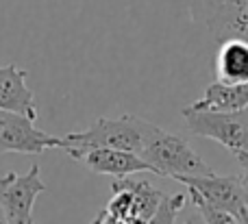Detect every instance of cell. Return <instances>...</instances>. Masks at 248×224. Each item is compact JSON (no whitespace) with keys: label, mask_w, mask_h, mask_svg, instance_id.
<instances>
[{"label":"cell","mask_w":248,"mask_h":224,"mask_svg":"<svg viewBox=\"0 0 248 224\" xmlns=\"http://www.w3.org/2000/svg\"><path fill=\"white\" fill-rule=\"evenodd\" d=\"M141 152L140 157L159 177L183 179V177H211L216 174L209 164L189 146L185 137L148 120H141Z\"/></svg>","instance_id":"obj_1"},{"label":"cell","mask_w":248,"mask_h":224,"mask_svg":"<svg viewBox=\"0 0 248 224\" xmlns=\"http://www.w3.org/2000/svg\"><path fill=\"white\" fill-rule=\"evenodd\" d=\"M141 144V118L126 113L120 118H100L90 129L68 133L63 137V150L111 148L140 155Z\"/></svg>","instance_id":"obj_2"},{"label":"cell","mask_w":248,"mask_h":224,"mask_svg":"<svg viewBox=\"0 0 248 224\" xmlns=\"http://www.w3.org/2000/svg\"><path fill=\"white\" fill-rule=\"evenodd\" d=\"M187 129L194 135L207 139H216L224 148L237 155L248 152V107L242 111L216 113V111H198V109H183Z\"/></svg>","instance_id":"obj_3"},{"label":"cell","mask_w":248,"mask_h":224,"mask_svg":"<svg viewBox=\"0 0 248 224\" xmlns=\"http://www.w3.org/2000/svg\"><path fill=\"white\" fill-rule=\"evenodd\" d=\"M179 183L189 187L192 200H201L235 218H240V213L248 207V190L244 179L240 177H183L179 179Z\"/></svg>","instance_id":"obj_4"},{"label":"cell","mask_w":248,"mask_h":224,"mask_svg":"<svg viewBox=\"0 0 248 224\" xmlns=\"http://www.w3.org/2000/svg\"><path fill=\"white\" fill-rule=\"evenodd\" d=\"M39 165H31L26 174L9 172L0 179V209L9 224H35L33 205L42 192H46V183L42 181Z\"/></svg>","instance_id":"obj_5"},{"label":"cell","mask_w":248,"mask_h":224,"mask_svg":"<svg viewBox=\"0 0 248 224\" xmlns=\"http://www.w3.org/2000/svg\"><path fill=\"white\" fill-rule=\"evenodd\" d=\"M192 13L218 42L233 37L248 42V0H194Z\"/></svg>","instance_id":"obj_6"},{"label":"cell","mask_w":248,"mask_h":224,"mask_svg":"<svg viewBox=\"0 0 248 224\" xmlns=\"http://www.w3.org/2000/svg\"><path fill=\"white\" fill-rule=\"evenodd\" d=\"M48 148H63V137H55L37 129L35 120L31 118L0 109V155L7 152L39 155Z\"/></svg>","instance_id":"obj_7"},{"label":"cell","mask_w":248,"mask_h":224,"mask_svg":"<svg viewBox=\"0 0 248 224\" xmlns=\"http://www.w3.org/2000/svg\"><path fill=\"white\" fill-rule=\"evenodd\" d=\"M72 159L83 164L96 174H109L116 179H126L137 172H153L155 170L135 152L111 150V148H94V150H65Z\"/></svg>","instance_id":"obj_8"},{"label":"cell","mask_w":248,"mask_h":224,"mask_svg":"<svg viewBox=\"0 0 248 224\" xmlns=\"http://www.w3.org/2000/svg\"><path fill=\"white\" fill-rule=\"evenodd\" d=\"M0 109L31 120L37 118L35 94L26 85V70L17 68L16 63L0 65Z\"/></svg>","instance_id":"obj_9"},{"label":"cell","mask_w":248,"mask_h":224,"mask_svg":"<svg viewBox=\"0 0 248 224\" xmlns=\"http://www.w3.org/2000/svg\"><path fill=\"white\" fill-rule=\"evenodd\" d=\"M216 78L222 85L248 83V42L240 37L220 42L216 57Z\"/></svg>","instance_id":"obj_10"},{"label":"cell","mask_w":248,"mask_h":224,"mask_svg":"<svg viewBox=\"0 0 248 224\" xmlns=\"http://www.w3.org/2000/svg\"><path fill=\"white\" fill-rule=\"evenodd\" d=\"M189 107L198 109V111H216V113L242 111V109L248 107V83H242V85H222V83L216 81Z\"/></svg>","instance_id":"obj_11"},{"label":"cell","mask_w":248,"mask_h":224,"mask_svg":"<svg viewBox=\"0 0 248 224\" xmlns=\"http://www.w3.org/2000/svg\"><path fill=\"white\" fill-rule=\"evenodd\" d=\"M111 185L131 192V196H133V220L131 222L148 224V220L155 216V211L161 205V200L166 198V194L161 190H157L153 183L140 181V179H131V177L116 179Z\"/></svg>","instance_id":"obj_12"},{"label":"cell","mask_w":248,"mask_h":224,"mask_svg":"<svg viewBox=\"0 0 248 224\" xmlns=\"http://www.w3.org/2000/svg\"><path fill=\"white\" fill-rule=\"evenodd\" d=\"M189 196L187 194H172V196H166L159 205V209L155 211V216L148 220V224H174L176 222V216L179 211L185 207Z\"/></svg>","instance_id":"obj_13"},{"label":"cell","mask_w":248,"mask_h":224,"mask_svg":"<svg viewBox=\"0 0 248 224\" xmlns=\"http://www.w3.org/2000/svg\"><path fill=\"white\" fill-rule=\"evenodd\" d=\"M111 192H113V196L107 203L105 211L111 213V216L118 218L120 222L128 224L133 220V196H131V192L122 190V187H113V185H111Z\"/></svg>","instance_id":"obj_14"},{"label":"cell","mask_w":248,"mask_h":224,"mask_svg":"<svg viewBox=\"0 0 248 224\" xmlns=\"http://www.w3.org/2000/svg\"><path fill=\"white\" fill-rule=\"evenodd\" d=\"M192 205L196 207L198 216L202 218V222L205 224H240L235 216H231V213H224V211H218V209L209 207V205L201 203V200H192Z\"/></svg>","instance_id":"obj_15"},{"label":"cell","mask_w":248,"mask_h":224,"mask_svg":"<svg viewBox=\"0 0 248 224\" xmlns=\"http://www.w3.org/2000/svg\"><path fill=\"white\" fill-rule=\"evenodd\" d=\"M92 224H124V222H120L118 218H113L111 213H107V211L103 209V211H100L98 216L94 218V222H92Z\"/></svg>","instance_id":"obj_16"},{"label":"cell","mask_w":248,"mask_h":224,"mask_svg":"<svg viewBox=\"0 0 248 224\" xmlns=\"http://www.w3.org/2000/svg\"><path fill=\"white\" fill-rule=\"evenodd\" d=\"M235 159L240 161L242 170H244V183H246V190H248V152H237Z\"/></svg>","instance_id":"obj_17"},{"label":"cell","mask_w":248,"mask_h":224,"mask_svg":"<svg viewBox=\"0 0 248 224\" xmlns=\"http://www.w3.org/2000/svg\"><path fill=\"white\" fill-rule=\"evenodd\" d=\"M237 220H240V224H248V207L240 213V218H237Z\"/></svg>","instance_id":"obj_18"},{"label":"cell","mask_w":248,"mask_h":224,"mask_svg":"<svg viewBox=\"0 0 248 224\" xmlns=\"http://www.w3.org/2000/svg\"><path fill=\"white\" fill-rule=\"evenodd\" d=\"M0 224H9V220L4 218V213H2V209H0Z\"/></svg>","instance_id":"obj_19"},{"label":"cell","mask_w":248,"mask_h":224,"mask_svg":"<svg viewBox=\"0 0 248 224\" xmlns=\"http://www.w3.org/2000/svg\"><path fill=\"white\" fill-rule=\"evenodd\" d=\"M128 224H144V222H128Z\"/></svg>","instance_id":"obj_20"}]
</instances>
